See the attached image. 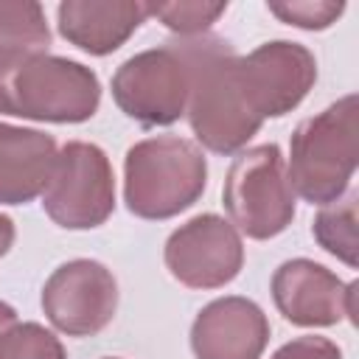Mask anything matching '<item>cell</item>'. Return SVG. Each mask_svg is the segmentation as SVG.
Returning <instances> with one entry per match:
<instances>
[{"label": "cell", "instance_id": "obj_1", "mask_svg": "<svg viewBox=\"0 0 359 359\" xmlns=\"http://www.w3.org/2000/svg\"><path fill=\"white\" fill-rule=\"evenodd\" d=\"M98 104L101 81L87 65L48 50H0V115L84 123Z\"/></svg>", "mask_w": 359, "mask_h": 359}, {"label": "cell", "instance_id": "obj_2", "mask_svg": "<svg viewBox=\"0 0 359 359\" xmlns=\"http://www.w3.org/2000/svg\"><path fill=\"white\" fill-rule=\"evenodd\" d=\"M191 56V93L185 118L196 137L213 154H238L258 135L261 121L250 112L238 79V53L222 36H182Z\"/></svg>", "mask_w": 359, "mask_h": 359}, {"label": "cell", "instance_id": "obj_3", "mask_svg": "<svg viewBox=\"0 0 359 359\" xmlns=\"http://www.w3.org/2000/svg\"><path fill=\"white\" fill-rule=\"evenodd\" d=\"M359 163V98L342 95L323 112L297 123L289 140L286 180L309 205L337 202Z\"/></svg>", "mask_w": 359, "mask_h": 359}, {"label": "cell", "instance_id": "obj_4", "mask_svg": "<svg viewBox=\"0 0 359 359\" xmlns=\"http://www.w3.org/2000/svg\"><path fill=\"white\" fill-rule=\"evenodd\" d=\"M208 188L202 146L180 135H154L132 143L123 157V202L149 222L174 219Z\"/></svg>", "mask_w": 359, "mask_h": 359}, {"label": "cell", "instance_id": "obj_5", "mask_svg": "<svg viewBox=\"0 0 359 359\" xmlns=\"http://www.w3.org/2000/svg\"><path fill=\"white\" fill-rule=\"evenodd\" d=\"M294 191L286 180V160L278 143L244 149L230 163L222 202L227 222L247 238L280 236L294 219Z\"/></svg>", "mask_w": 359, "mask_h": 359}, {"label": "cell", "instance_id": "obj_6", "mask_svg": "<svg viewBox=\"0 0 359 359\" xmlns=\"http://www.w3.org/2000/svg\"><path fill=\"white\" fill-rule=\"evenodd\" d=\"M191 93V56L180 36L129 56L112 76L118 109L143 126H171L185 115Z\"/></svg>", "mask_w": 359, "mask_h": 359}, {"label": "cell", "instance_id": "obj_7", "mask_svg": "<svg viewBox=\"0 0 359 359\" xmlns=\"http://www.w3.org/2000/svg\"><path fill=\"white\" fill-rule=\"evenodd\" d=\"M42 210L65 230L101 227L115 210V171L107 151L87 140H67L56 151Z\"/></svg>", "mask_w": 359, "mask_h": 359}, {"label": "cell", "instance_id": "obj_8", "mask_svg": "<svg viewBox=\"0 0 359 359\" xmlns=\"http://www.w3.org/2000/svg\"><path fill=\"white\" fill-rule=\"evenodd\" d=\"M236 79L250 112L264 123L300 107L317 81V59L300 42L272 39L236 59Z\"/></svg>", "mask_w": 359, "mask_h": 359}, {"label": "cell", "instance_id": "obj_9", "mask_svg": "<svg viewBox=\"0 0 359 359\" xmlns=\"http://www.w3.org/2000/svg\"><path fill=\"white\" fill-rule=\"evenodd\" d=\"M39 303L56 331L67 337H95L118 311V280L107 264L73 258L50 272Z\"/></svg>", "mask_w": 359, "mask_h": 359}, {"label": "cell", "instance_id": "obj_10", "mask_svg": "<svg viewBox=\"0 0 359 359\" xmlns=\"http://www.w3.org/2000/svg\"><path fill=\"white\" fill-rule=\"evenodd\" d=\"M163 261L171 278L188 289H222L244 266V241L224 216L199 213L165 238Z\"/></svg>", "mask_w": 359, "mask_h": 359}, {"label": "cell", "instance_id": "obj_11", "mask_svg": "<svg viewBox=\"0 0 359 359\" xmlns=\"http://www.w3.org/2000/svg\"><path fill=\"white\" fill-rule=\"evenodd\" d=\"M275 309L300 328H328L342 320L356 323V289L359 283H345L328 266L311 258L283 261L269 280Z\"/></svg>", "mask_w": 359, "mask_h": 359}, {"label": "cell", "instance_id": "obj_12", "mask_svg": "<svg viewBox=\"0 0 359 359\" xmlns=\"http://www.w3.org/2000/svg\"><path fill=\"white\" fill-rule=\"evenodd\" d=\"M269 331V320L255 300L224 294L194 317L191 351L196 359H261Z\"/></svg>", "mask_w": 359, "mask_h": 359}, {"label": "cell", "instance_id": "obj_13", "mask_svg": "<svg viewBox=\"0 0 359 359\" xmlns=\"http://www.w3.org/2000/svg\"><path fill=\"white\" fill-rule=\"evenodd\" d=\"M146 17V3L137 0H65L56 6L59 34L90 56L115 53Z\"/></svg>", "mask_w": 359, "mask_h": 359}, {"label": "cell", "instance_id": "obj_14", "mask_svg": "<svg viewBox=\"0 0 359 359\" xmlns=\"http://www.w3.org/2000/svg\"><path fill=\"white\" fill-rule=\"evenodd\" d=\"M56 151L53 135L0 121V205H25L42 196Z\"/></svg>", "mask_w": 359, "mask_h": 359}, {"label": "cell", "instance_id": "obj_15", "mask_svg": "<svg viewBox=\"0 0 359 359\" xmlns=\"http://www.w3.org/2000/svg\"><path fill=\"white\" fill-rule=\"evenodd\" d=\"M356 205H359V194L348 191L342 194L337 202L323 205L320 213L314 216L311 224V236L314 241L331 252L334 258H339L345 266L356 269L359 264V216H356Z\"/></svg>", "mask_w": 359, "mask_h": 359}, {"label": "cell", "instance_id": "obj_16", "mask_svg": "<svg viewBox=\"0 0 359 359\" xmlns=\"http://www.w3.org/2000/svg\"><path fill=\"white\" fill-rule=\"evenodd\" d=\"M50 28L34 0H0V50H45Z\"/></svg>", "mask_w": 359, "mask_h": 359}, {"label": "cell", "instance_id": "obj_17", "mask_svg": "<svg viewBox=\"0 0 359 359\" xmlns=\"http://www.w3.org/2000/svg\"><path fill=\"white\" fill-rule=\"evenodd\" d=\"M227 11V3L210 0H177V3H146V14L160 20L180 36H202Z\"/></svg>", "mask_w": 359, "mask_h": 359}, {"label": "cell", "instance_id": "obj_18", "mask_svg": "<svg viewBox=\"0 0 359 359\" xmlns=\"http://www.w3.org/2000/svg\"><path fill=\"white\" fill-rule=\"evenodd\" d=\"M0 359H67L62 339L42 323H14L0 337Z\"/></svg>", "mask_w": 359, "mask_h": 359}, {"label": "cell", "instance_id": "obj_19", "mask_svg": "<svg viewBox=\"0 0 359 359\" xmlns=\"http://www.w3.org/2000/svg\"><path fill=\"white\" fill-rule=\"evenodd\" d=\"M266 11L300 31H325L345 14V3L342 0H280V3H266Z\"/></svg>", "mask_w": 359, "mask_h": 359}, {"label": "cell", "instance_id": "obj_20", "mask_svg": "<svg viewBox=\"0 0 359 359\" xmlns=\"http://www.w3.org/2000/svg\"><path fill=\"white\" fill-rule=\"evenodd\" d=\"M269 359H342V351L334 339L320 334H303L283 342Z\"/></svg>", "mask_w": 359, "mask_h": 359}, {"label": "cell", "instance_id": "obj_21", "mask_svg": "<svg viewBox=\"0 0 359 359\" xmlns=\"http://www.w3.org/2000/svg\"><path fill=\"white\" fill-rule=\"evenodd\" d=\"M14 238H17V227H14V222H11L8 216L0 213V258L14 247Z\"/></svg>", "mask_w": 359, "mask_h": 359}, {"label": "cell", "instance_id": "obj_22", "mask_svg": "<svg viewBox=\"0 0 359 359\" xmlns=\"http://www.w3.org/2000/svg\"><path fill=\"white\" fill-rule=\"evenodd\" d=\"M14 323H17V311H14V306H8L6 300H0V337H3Z\"/></svg>", "mask_w": 359, "mask_h": 359}, {"label": "cell", "instance_id": "obj_23", "mask_svg": "<svg viewBox=\"0 0 359 359\" xmlns=\"http://www.w3.org/2000/svg\"><path fill=\"white\" fill-rule=\"evenodd\" d=\"M104 359H121V356H104Z\"/></svg>", "mask_w": 359, "mask_h": 359}]
</instances>
